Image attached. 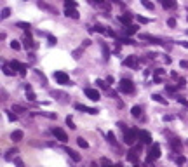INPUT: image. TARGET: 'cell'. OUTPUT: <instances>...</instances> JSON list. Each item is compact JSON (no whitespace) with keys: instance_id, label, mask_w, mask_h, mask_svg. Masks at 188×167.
I'll list each match as a JSON object with an SVG mask.
<instances>
[{"instance_id":"cell-1","label":"cell","mask_w":188,"mask_h":167,"mask_svg":"<svg viewBox=\"0 0 188 167\" xmlns=\"http://www.w3.org/2000/svg\"><path fill=\"white\" fill-rule=\"evenodd\" d=\"M118 91L124 92V94H132V92H134V85H132V82L131 80L122 78V80L118 82Z\"/></svg>"},{"instance_id":"cell-2","label":"cell","mask_w":188,"mask_h":167,"mask_svg":"<svg viewBox=\"0 0 188 167\" xmlns=\"http://www.w3.org/2000/svg\"><path fill=\"white\" fill-rule=\"evenodd\" d=\"M54 78H56V82L61 84V85H71L70 77L66 75L65 71H54Z\"/></svg>"},{"instance_id":"cell-3","label":"cell","mask_w":188,"mask_h":167,"mask_svg":"<svg viewBox=\"0 0 188 167\" xmlns=\"http://www.w3.org/2000/svg\"><path fill=\"white\" fill-rule=\"evenodd\" d=\"M160 157V145H152V148H150V151H148V157H146V162L150 164L152 160H157Z\"/></svg>"},{"instance_id":"cell-4","label":"cell","mask_w":188,"mask_h":167,"mask_svg":"<svg viewBox=\"0 0 188 167\" xmlns=\"http://www.w3.org/2000/svg\"><path fill=\"white\" fill-rule=\"evenodd\" d=\"M136 136H138V131L136 129H127L125 131V132H124V141H125V145H134Z\"/></svg>"},{"instance_id":"cell-5","label":"cell","mask_w":188,"mask_h":167,"mask_svg":"<svg viewBox=\"0 0 188 167\" xmlns=\"http://www.w3.org/2000/svg\"><path fill=\"white\" fill-rule=\"evenodd\" d=\"M52 134L56 136V139L61 141V143H66V141H68V136H66V132L61 129V127H54V129H52Z\"/></svg>"},{"instance_id":"cell-6","label":"cell","mask_w":188,"mask_h":167,"mask_svg":"<svg viewBox=\"0 0 188 167\" xmlns=\"http://www.w3.org/2000/svg\"><path fill=\"white\" fill-rule=\"evenodd\" d=\"M84 92H86V96L89 97V99H92V101H99V99H101V96H99V92H98L96 89H91V87H87Z\"/></svg>"},{"instance_id":"cell-7","label":"cell","mask_w":188,"mask_h":167,"mask_svg":"<svg viewBox=\"0 0 188 167\" xmlns=\"http://www.w3.org/2000/svg\"><path fill=\"white\" fill-rule=\"evenodd\" d=\"M138 136H140V139L143 145H150L152 143V136L148 131H138Z\"/></svg>"},{"instance_id":"cell-8","label":"cell","mask_w":188,"mask_h":167,"mask_svg":"<svg viewBox=\"0 0 188 167\" xmlns=\"http://www.w3.org/2000/svg\"><path fill=\"white\" fill-rule=\"evenodd\" d=\"M125 66H129V68H136L138 66V56H134V54H131V56H127L125 58Z\"/></svg>"},{"instance_id":"cell-9","label":"cell","mask_w":188,"mask_h":167,"mask_svg":"<svg viewBox=\"0 0 188 167\" xmlns=\"http://www.w3.org/2000/svg\"><path fill=\"white\" fill-rule=\"evenodd\" d=\"M23 44H25V47H26V49H33V47H35V42H33V38H32V35H30V32L23 37Z\"/></svg>"},{"instance_id":"cell-10","label":"cell","mask_w":188,"mask_h":167,"mask_svg":"<svg viewBox=\"0 0 188 167\" xmlns=\"http://www.w3.org/2000/svg\"><path fill=\"white\" fill-rule=\"evenodd\" d=\"M141 38H143V40H148L150 44H155V45H162V40H160V38L152 37V35H146V33H143V35H141Z\"/></svg>"},{"instance_id":"cell-11","label":"cell","mask_w":188,"mask_h":167,"mask_svg":"<svg viewBox=\"0 0 188 167\" xmlns=\"http://www.w3.org/2000/svg\"><path fill=\"white\" fill-rule=\"evenodd\" d=\"M65 14L71 19H79V11H77L75 7H66L65 9Z\"/></svg>"},{"instance_id":"cell-12","label":"cell","mask_w":188,"mask_h":167,"mask_svg":"<svg viewBox=\"0 0 188 167\" xmlns=\"http://www.w3.org/2000/svg\"><path fill=\"white\" fill-rule=\"evenodd\" d=\"M17 153H19V150H17V148H11V150L4 155V158H6V160H16V155H17Z\"/></svg>"},{"instance_id":"cell-13","label":"cell","mask_w":188,"mask_h":167,"mask_svg":"<svg viewBox=\"0 0 188 167\" xmlns=\"http://www.w3.org/2000/svg\"><path fill=\"white\" fill-rule=\"evenodd\" d=\"M23 136H25V134H23V131H19V129H17V131H12V134H11L12 143H19V141L23 139Z\"/></svg>"},{"instance_id":"cell-14","label":"cell","mask_w":188,"mask_h":167,"mask_svg":"<svg viewBox=\"0 0 188 167\" xmlns=\"http://www.w3.org/2000/svg\"><path fill=\"white\" fill-rule=\"evenodd\" d=\"M75 108H77V110H80V112L91 113V115H96V113H98V110H96V108H87V106H84V104H75Z\"/></svg>"},{"instance_id":"cell-15","label":"cell","mask_w":188,"mask_h":167,"mask_svg":"<svg viewBox=\"0 0 188 167\" xmlns=\"http://www.w3.org/2000/svg\"><path fill=\"white\" fill-rule=\"evenodd\" d=\"M118 19H120V23H122V25H125V26H131L132 16H131V14H122V16L118 17Z\"/></svg>"},{"instance_id":"cell-16","label":"cell","mask_w":188,"mask_h":167,"mask_svg":"<svg viewBox=\"0 0 188 167\" xmlns=\"http://www.w3.org/2000/svg\"><path fill=\"white\" fill-rule=\"evenodd\" d=\"M171 146H172V150L176 151V153H179V151H181V141L176 139V138H174V139H171Z\"/></svg>"},{"instance_id":"cell-17","label":"cell","mask_w":188,"mask_h":167,"mask_svg":"<svg viewBox=\"0 0 188 167\" xmlns=\"http://www.w3.org/2000/svg\"><path fill=\"white\" fill-rule=\"evenodd\" d=\"M65 151H66V153H68V155H70L75 162H80V155H79L75 150H71V148H65Z\"/></svg>"},{"instance_id":"cell-18","label":"cell","mask_w":188,"mask_h":167,"mask_svg":"<svg viewBox=\"0 0 188 167\" xmlns=\"http://www.w3.org/2000/svg\"><path fill=\"white\" fill-rule=\"evenodd\" d=\"M99 45H101V51H103V58H105V59H108V58H110V49H108V45L105 42H101Z\"/></svg>"},{"instance_id":"cell-19","label":"cell","mask_w":188,"mask_h":167,"mask_svg":"<svg viewBox=\"0 0 188 167\" xmlns=\"http://www.w3.org/2000/svg\"><path fill=\"white\" fill-rule=\"evenodd\" d=\"M2 70H4V73H6V75H14V70H12V66L11 65H7V63H4V66H2Z\"/></svg>"},{"instance_id":"cell-20","label":"cell","mask_w":188,"mask_h":167,"mask_svg":"<svg viewBox=\"0 0 188 167\" xmlns=\"http://www.w3.org/2000/svg\"><path fill=\"white\" fill-rule=\"evenodd\" d=\"M162 6L166 7V9H174L176 7V0H164Z\"/></svg>"},{"instance_id":"cell-21","label":"cell","mask_w":188,"mask_h":167,"mask_svg":"<svg viewBox=\"0 0 188 167\" xmlns=\"http://www.w3.org/2000/svg\"><path fill=\"white\" fill-rule=\"evenodd\" d=\"M141 106H132V110H131V115L134 117V119H138V117H141Z\"/></svg>"},{"instance_id":"cell-22","label":"cell","mask_w":188,"mask_h":167,"mask_svg":"<svg viewBox=\"0 0 188 167\" xmlns=\"http://www.w3.org/2000/svg\"><path fill=\"white\" fill-rule=\"evenodd\" d=\"M127 160L132 162V164H136V162H138V155H136V151H134V150H131V151H129V155H127Z\"/></svg>"},{"instance_id":"cell-23","label":"cell","mask_w":188,"mask_h":167,"mask_svg":"<svg viewBox=\"0 0 188 167\" xmlns=\"http://www.w3.org/2000/svg\"><path fill=\"white\" fill-rule=\"evenodd\" d=\"M35 75L42 80V85H47V78H45V75H44L42 71H40V70H35Z\"/></svg>"},{"instance_id":"cell-24","label":"cell","mask_w":188,"mask_h":167,"mask_svg":"<svg viewBox=\"0 0 188 167\" xmlns=\"http://www.w3.org/2000/svg\"><path fill=\"white\" fill-rule=\"evenodd\" d=\"M141 4H143V7H145V9H148V11H153V9H155V6L152 4L150 0H141Z\"/></svg>"},{"instance_id":"cell-25","label":"cell","mask_w":188,"mask_h":167,"mask_svg":"<svg viewBox=\"0 0 188 167\" xmlns=\"http://www.w3.org/2000/svg\"><path fill=\"white\" fill-rule=\"evenodd\" d=\"M124 30H125V33H127V35H134V33L138 32V26H134V25H131V26L124 28Z\"/></svg>"},{"instance_id":"cell-26","label":"cell","mask_w":188,"mask_h":167,"mask_svg":"<svg viewBox=\"0 0 188 167\" xmlns=\"http://www.w3.org/2000/svg\"><path fill=\"white\" fill-rule=\"evenodd\" d=\"M16 26L21 28V30H25V32H30V28H32V26H30V23H23V21H19Z\"/></svg>"},{"instance_id":"cell-27","label":"cell","mask_w":188,"mask_h":167,"mask_svg":"<svg viewBox=\"0 0 188 167\" xmlns=\"http://www.w3.org/2000/svg\"><path fill=\"white\" fill-rule=\"evenodd\" d=\"M77 143H79V146H80V148H84V150H86V148H89V143H87L84 138H77Z\"/></svg>"},{"instance_id":"cell-28","label":"cell","mask_w":188,"mask_h":167,"mask_svg":"<svg viewBox=\"0 0 188 167\" xmlns=\"http://www.w3.org/2000/svg\"><path fill=\"white\" fill-rule=\"evenodd\" d=\"M106 139H108V143H112L113 146H117V139H115V134H113V132H108Z\"/></svg>"},{"instance_id":"cell-29","label":"cell","mask_w":188,"mask_h":167,"mask_svg":"<svg viewBox=\"0 0 188 167\" xmlns=\"http://www.w3.org/2000/svg\"><path fill=\"white\" fill-rule=\"evenodd\" d=\"M9 16H11V9H9V7H4V9H2V14H0V17H2V19H7Z\"/></svg>"},{"instance_id":"cell-30","label":"cell","mask_w":188,"mask_h":167,"mask_svg":"<svg viewBox=\"0 0 188 167\" xmlns=\"http://www.w3.org/2000/svg\"><path fill=\"white\" fill-rule=\"evenodd\" d=\"M152 97H153V99H155L157 103H160V104H167V99H164V97H162L160 94H153Z\"/></svg>"},{"instance_id":"cell-31","label":"cell","mask_w":188,"mask_h":167,"mask_svg":"<svg viewBox=\"0 0 188 167\" xmlns=\"http://www.w3.org/2000/svg\"><path fill=\"white\" fill-rule=\"evenodd\" d=\"M92 30H94V32H98V33H106V28L103 26V25H99V23H98V25L92 28Z\"/></svg>"},{"instance_id":"cell-32","label":"cell","mask_w":188,"mask_h":167,"mask_svg":"<svg viewBox=\"0 0 188 167\" xmlns=\"http://www.w3.org/2000/svg\"><path fill=\"white\" fill-rule=\"evenodd\" d=\"M82 49H84V47H80V49H75V51L71 52V56H73V59H79V58H80V56H82Z\"/></svg>"},{"instance_id":"cell-33","label":"cell","mask_w":188,"mask_h":167,"mask_svg":"<svg viewBox=\"0 0 188 167\" xmlns=\"http://www.w3.org/2000/svg\"><path fill=\"white\" fill-rule=\"evenodd\" d=\"M12 112H17V113H25V112H28V110H25V108L19 106V104H14V106H12Z\"/></svg>"},{"instance_id":"cell-34","label":"cell","mask_w":188,"mask_h":167,"mask_svg":"<svg viewBox=\"0 0 188 167\" xmlns=\"http://www.w3.org/2000/svg\"><path fill=\"white\" fill-rule=\"evenodd\" d=\"M96 84L99 89H105V91L108 89V82H105V80H96Z\"/></svg>"},{"instance_id":"cell-35","label":"cell","mask_w":188,"mask_h":167,"mask_svg":"<svg viewBox=\"0 0 188 167\" xmlns=\"http://www.w3.org/2000/svg\"><path fill=\"white\" fill-rule=\"evenodd\" d=\"M26 99H28V101H35V99H37V96L33 94V91H26Z\"/></svg>"},{"instance_id":"cell-36","label":"cell","mask_w":188,"mask_h":167,"mask_svg":"<svg viewBox=\"0 0 188 167\" xmlns=\"http://www.w3.org/2000/svg\"><path fill=\"white\" fill-rule=\"evenodd\" d=\"M38 7H40V9H45V11H51V12H54V9H52V7H49L47 4H44V2H38Z\"/></svg>"},{"instance_id":"cell-37","label":"cell","mask_w":188,"mask_h":167,"mask_svg":"<svg viewBox=\"0 0 188 167\" xmlns=\"http://www.w3.org/2000/svg\"><path fill=\"white\" fill-rule=\"evenodd\" d=\"M66 125H68L70 129H75V127H77V125L73 124V119H71V117H66Z\"/></svg>"},{"instance_id":"cell-38","label":"cell","mask_w":188,"mask_h":167,"mask_svg":"<svg viewBox=\"0 0 188 167\" xmlns=\"http://www.w3.org/2000/svg\"><path fill=\"white\" fill-rule=\"evenodd\" d=\"M11 49H14V51H19V49H21V44L16 42V40H12V42H11Z\"/></svg>"},{"instance_id":"cell-39","label":"cell","mask_w":188,"mask_h":167,"mask_svg":"<svg viewBox=\"0 0 188 167\" xmlns=\"http://www.w3.org/2000/svg\"><path fill=\"white\" fill-rule=\"evenodd\" d=\"M6 115H7V119L11 120V122H16V119H17V117H16V113H11V112H6Z\"/></svg>"},{"instance_id":"cell-40","label":"cell","mask_w":188,"mask_h":167,"mask_svg":"<svg viewBox=\"0 0 188 167\" xmlns=\"http://www.w3.org/2000/svg\"><path fill=\"white\" fill-rule=\"evenodd\" d=\"M176 162H178V165H183V164L186 162V158H185L183 155H179V157H176Z\"/></svg>"},{"instance_id":"cell-41","label":"cell","mask_w":188,"mask_h":167,"mask_svg":"<svg viewBox=\"0 0 188 167\" xmlns=\"http://www.w3.org/2000/svg\"><path fill=\"white\" fill-rule=\"evenodd\" d=\"M47 40H49V44H51V45H56V42H58V40H56V37H52V35H47Z\"/></svg>"},{"instance_id":"cell-42","label":"cell","mask_w":188,"mask_h":167,"mask_svg":"<svg viewBox=\"0 0 188 167\" xmlns=\"http://www.w3.org/2000/svg\"><path fill=\"white\" fill-rule=\"evenodd\" d=\"M167 25H169L171 28H174L176 26V19H174V17H169V19H167Z\"/></svg>"},{"instance_id":"cell-43","label":"cell","mask_w":188,"mask_h":167,"mask_svg":"<svg viewBox=\"0 0 188 167\" xmlns=\"http://www.w3.org/2000/svg\"><path fill=\"white\" fill-rule=\"evenodd\" d=\"M65 4H66V7H75V6H77V2H75V0H66Z\"/></svg>"},{"instance_id":"cell-44","label":"cell","mask_w":188,"mask_h":167,"mask_svg":"<svg viewBox=\"0 0 188 167\" xmlns=\"http://www.w3.org/2000/svg\"><path fill=\"white\" fill-rule=\"evenodd\" d=\"M14 165L16 167H25V164L21 162V158H16V160H14Z\"/></svg>"},{"instance_id":"cell-45","label":"cell","mask_w":188,"mask_h":167,"mask_svg":"<svg viewBox=\"0 0 188 167\" xmlns=\"http://www.w3.org/2000/svg\"><path fill=\"white\" fill-rule=\"evenodd\" d=\"M153 73H155L157 77H160V75H164V70H160V68H157V70H153Z\"/></svg>"},{"instance_id":"cell-46","label":"cell","mask_w":188,"mask_h":167,"mask_svg":"<svg viewBox=\"0 0 188 167\" xmlns=\"http://www.w3.org/2000/svg\"><path fill=\"white\" fill-rule=\"evenodd\" d=\"M166 91H167V92H171V94H172V92H176V87H172V85H167V87H166Z\"/></svg>"},{"instance_id":"cell-47","label":"cell","mask_w":188,"mask_h":167,"mask_svg":"<svg viewBox=\"0 0 188 167\" xmlns=\"http://www.w3.org/2000/svg\"><path fill=\"white\" fill-rule=\"evenodd\" d=\"M179 66H181V68H186V70H188V61H185V59L179 61Z\"/></svg>"},{"instance_id":"cell-48","label":"cell","mask_w":188,"mask_h":167,"mask_svg":"<svg viewBox=\"0 0 188 167\" xmlns=\"http://www.w3.org/2000/svg\"><path fill=\"white\" fill-rule=\"evenodd\" d=\"M185 84H186V80H185V78H178V85H179V87H183Z\"/></svg>"},{"instance_id":"cell-49","label":"cell","mask_w":188,"mask_h":167,"mask_svg":"<svg viewBox=\"0 0 188 167\" xmlns=\"http://www.w3.org/2000/svg\"><path fill=\"white\" fill-rule=\"evenodd\" d=\"M101 164L103 165H112V162L108 160V158H101Z\"/></svg>"},{"instance_id":"cell-50","label":"cell","mask_w":188,"mask_h":167,"mask_svg":"<svg viewBox=\"0 0 188 167\" xmlns=\"http://www.w3.org/2000/svg\"><path fill=\"white\" fill-rule=\"evenodd\" d=\"M117 125H118V127H120V129L124 131V132H125V131H127V127H125V124H124V122H118Z\"/></svg>"},{"instance_id":"cell-51","label":"cell","mask_w":188,"mask_h":167,"mask_svg":"<svg viewBox=\"0 0 188 167\" xmlns=\"http://www.w3.org/2000/svg\"><path fill=\"white\" fill-rule=\"evenodd\" d=\"M106 35H108V37H117V35H115V32H113V30H106Z\"/></svg>"},{"instance_id":"cell-52","label":"cell","mask_w":188,"mask_h":167,"mask_svg":"<svg viewBox=\"0 0 188 167\" xmlns=\"http://www.w3.org/2000/svg\"><path fill=\"white\" fill-rule=\"evenodd\" d=\"M138 21H140V23H148V19L143 17V16H138Z\"/></svg>"},{"instance_id":"cell-53","label":"cell","mask_w":188,"mask_h":167,"mask_svg":"<svg viewBox=\"0 0 188 167\" xmlns=\"http://www.w3.org/2000/svg\"><path fill=\"white\" fill-rule=\"evenodd\" d=\"M178 101L181 103V104H185V106L188 104V101H186V99H183V97H178Z\"/></svg>"},{"instance_id":"cell-54","label":"cell","mask_w":188,"mask_h":167,"mask_svg":"<svg viewBox=\"0 0 188 167\" xmlns=\"http://www.w3.org/2000/svg\"><path fill=\"white\" fill-rule=\"evenodd\" d=\"M108 96L110 97H117V92L115 91H108Z\"/></svg>"},{"instance_id":"cell-55","label":"cell","mask_w":188,"mask_h":167,"mask_svg":"<svg viewBox=\"0 0 188 167\" xmlns=\"http://www.w3.org/2000/svg\"><path fill=\"white\" fill-rule=\"evenodd\" d=\"M89 44H91V40H89V38H87V40H84V44H82V47H87V45H89Z\"/></svg>"},{"instance_id":"cell-56","label":"cell","mask_w":188,"mask_h":167,"mask_svg":"<svg viewBox=\"0 0 188 167\" xmlns=\"http://www.w3.org/2000/svg\"><path fill=\"white\" fill-rule=\"evenodd\" d=\"M2 99H4V101H6V99H7V92L4 91V89H2Z\"/></svg>"},{"instance_id":"cell-57","label":"cell","mask_w":188,"mask_h":167,"mask_svg":"<svg viewBox=\"0 0 188 167\" xmlns=\"http://www.w3.org/2000/svg\"><path fill=\"white\" fill-rule=\"evenodd\" d=\"M110 2H113V4H118V6H122V0H110Z\"/></svg>"},{"instance_id":"cell-58","label":"cell","mask_w":188,"mask_h":167,"mask_svg":"<svg viewBox=\"0 0 188 167\" xmlns=\"http://www.w3.org/2000/svg\"><path fill=\"white\" fill-rule=\"evenodd\" d=\"M92 4H103V2H105V0H91Z\"/></svg>"},{"instance_id":"cell-59","label":"cell","mask_w":188,"mask_h":167,"mask_svg":"<svg viewBox=\"0 0 188 167\" xmlns=\"http://www.w3.org/2000/svg\"><path fill=\"white\" fill-rule=\"evenodd\" d=\"M179 44H181V45H183L185 49H188V42H179Z\"/></svg>"},{"instance_id":"cell-60","label":"cell","mask_w":188,"mask_h":167,"mask_svg":"<svg viewBox=\"0 0 188 167\" xmlns=\"http://www.w3.org/2000/svg\"><path fill=\"white\" fill-rule=\"evenodd\" d=\"M115 167H124V165H122V164H117V165H115Z\"/></svg>"},{"instance_id":"cell-61","label":"cell","mask_w":188,"mask_h":167,"mask_svg":"<svg viewBox=\"0 0 188 167\" xmlns=\"http://www.w3.org/2000/svg\"><path fill=\"white\" fill-rule=\"evenodd\" d=\"M134 167H140V165H138V164H134Z\"/></svg>"},{"instance_id":"cell-62","label":"cell","mask_w":188,"mask_h":167,"mask_svg":"<svg viewBox=\"0 0 188 167\" xmlns=\"http://www.w3.org/2000/svg\"><path fill=\"white\" fill-rule=\"evenodd\" d=\"M148 167H153V165H148Z\"/></svg>"},{"instance_id":"cell-63","label":"cell","mask_w":188,"mask_h":167,"mask_svg":"<svg viewBox=\"0 0 188 167\" xmlns=\"http://www.w3.org/2000/svg\"><path fill=\"white\" fill-rule=\"evenodd\" d=\"M160 2H164V0H160Z\"/></svg>"}]
</instances>
